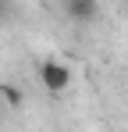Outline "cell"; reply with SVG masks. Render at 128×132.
I'll list each match as a JSON object with an SVG mask.
<instances>
[{
    "label": "cell",
    "instance_id": "1",
    "mask_svg": "<svg viewBox=\"0 0 128 132\" xmlns=\"http://www.w3.org/2000/svg\"><path fill=\"white\" fill-rule=\"evenodd\" d=\"M39 82L50 93H64L68 89V82H71V68L64 64V61H53V57H46L39 64Z\"/></svg>",
    "mask_w": 128,
    "mask_h": 132
},
{
    "label": "cell",
    "instance_id": "2",
    "mask_svg": "<svg viewBox=\"0 0 128 132\" xmlns=\"http://www.w3.org/2000/svg\"><path fill=\"white\" fill-rule=\"evenodd\" d=\"M96 11H100L96 0H64V14L75 18V22H93Z\"/></svg>",
    "mask_w": 128,
    "mask_h": 132
},
{
    "label": "cell",
    "instance_id": "3",
    "mask_svg": "<svg viewBox=\"0 0 128 132\" xmlns=\"http://www.w3.org/2000/svg\"><path fill=\"white\" fill-rule=\"evenodd\" d=\"M0 93H4V100H7L11 107H21V89H18V86H4Z\"/></svg>",
    "mask_w": 128,
    "mask_h": 132
},
{
    "label": "cell",
    "instance_id": "4",
    "mask_svg": "<svg viewBox=\"0 0 128 132\" xmlns=\"http://www.w3.org/2000/svg\"><path fill=\"white\" fill-rule=\"evenodd\" d=\"M125 4H128V0H125Z\"/></svg>",
    "mask_w": 128,
    "mask_h": 132
}]
</instances>
